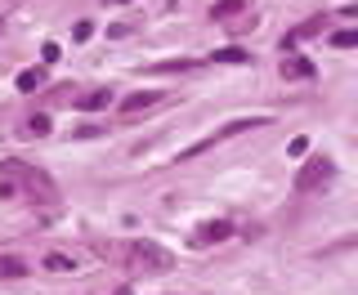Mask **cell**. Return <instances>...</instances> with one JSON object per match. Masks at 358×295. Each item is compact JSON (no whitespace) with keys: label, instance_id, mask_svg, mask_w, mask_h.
<instances>
[{"label":"cell","instance_id":"6da1fadb","mask_svg":"<svg viewBox=\"0 0 358 295\" xmlns=\"http://www.w3.org/2000/svg\"><path fill=\"white\" fill-rule=\"evenodd\" d=\"M130 259H134L139 268H152V273H166V268L175 264L171 251H166V246H157V242H134V246H130Z\"/></svg>","mask_w":358,"mask_h":295},{"label":"cell","instance_id":"7a4b0ae2","mask_svg":"<svg viewBox=\"0 0 358 295\" xmlns=\"http://www.w3.org/2000/svg\"><path fill=\"white\" fill-rule=\"evenodd\" d=\"M331 175H336V166H331V157H313V161L296 175V188L300 192H313V188H322V184H331Z\"/></svg>","mask_w":358,"mask_h":295},{"label":"cell","instance_id":"3957f363","mask_svg":"<svg viewBox=\"0 0 358 295\" xmlns=\"http://www.w3.org/2000/svg\"><path fill=\"white\" fill-rule=\"evenodd\" d=\"M45 268H50V273H76V268H85V259L67 255V251H50L45 255Z\"/></svg>","mask_w":358,"mask_h":295},{"label":"cell","instance_id":"277c9868","mask_svg":"<svg viewBox=\"0 0 358 295\" xmlns=\"http://www.w3.org/2000/svg\"><path fill=\"white\" fill-rule=\"evenodd\" d=\"M282 76H287V81H309L313 67L305 59H282Z\"/></svg>","mask_w":358,"mask_h":295},{"label":"cell","instance_id":"5b68a950","mask_svg":"<svg viewBox=\"0 0 358 295\" xmlns=\"http://www.w3.org/2000/svg\"><path fill=\"white\" fill-rule=\"evenodd\" d=\"M233 233V224H224V220H215V224H201V233H197V242H224V237Z\"/></svg>","mask_w":358,"mask_h":295},{"label":"cell","instance_id":"8992f818","mask_svg":"<svg viewBox=\"0 0 358 295\" xmlns=\"http://www.w3.org/2000/svg\"><path fill=\"white\" fill-rule=\"evenodd\" d=\"M108 89H90V94H81V99H76V108H81V112H99V108H108Z\"/></svg>","mask_w":358,"mask_h":295},{"label":"cell","instance_id":"52a82bcc","mask_svg":"<svg viewBox=\"0 0 358 295\" xmlns=\"http://www.w3.org/2000/svg\"><path fill=\"white\" fill-rule=\"evenodd\" d=\"M148 103H157V94H152V89H143V94H130L121 108H126V112H139V108H148Z\"/></svg>","mask_w":358,"mask_h":295},{"label":"cell","instance_id":"ba28073f","mask_svg":"<svg viewBox=\"0 0 358 295\" xmlns=\"http://www.w3.org/2000/svg\"><path fill=\"white\" fill-rule=\"evenodd\" d=\"M22 273H27L22 259H0V278H22Z\"/></svg>","mask_w":358,"mask_h":295},{"label":"cell","instance_id":"9c48e42d","mask_svg":"<svg viewBox=\"0 0 358 295\" xmlns=\"http://www.w3.org/2000/svg\"><path fill=\"white\" fill-rule=\"evenodd\" d=\"M210 14H215V18H233V14H242V0H220Z\"/></svg>","mask_w":358,"mask_h":295},{"label":"cell","instance_id":"30bf717a","mask_svg":"<svg viewBox=\"0 0 358 295\" xmlns=\"http://www.w3.org/2000/svg\"><path fill=\"white\" fill-rule=\"evenodd\" d=\"M45 81V72H18V89H36Z\"/></svg>","mask_w":358,"mask_h":295},{"label":"cell","instance_id":"8fae6325","mask_svg":"<svg viewBox=\"0 0 358 295\" xmlns=\"http://www.w3.org/2000/svg\"><path fill=\"white\" fill-rule=\"evenodd\" d=\"M354 41H358V31H336V36H331V45H336V50H350Z\"/></svg>","mask_w":358,"mask_h":295},{"label":"cell","instance_id":"7c38bea8","mask_svg":"<svg viewBox=\"0 0 358 295\" xmlns=\"http://www.w3.org/2000/svg\"><path fill=\"white\" fill-rule=\"evenodd\" d=\"M215 59L220 63H246V54L242 50H215Z\"/></svg>","mask_w":358,"mask_h":295},{"label":"cell","instance_id":"4fadbf2b","mask_svg":"<svg viewBox=\"0 0 358 295\" xmlns=\"http://www.w3.org/2000/svg\"><path fill=\"white\" fill-rule=\"evenodd\" d=\"M27 130L31 134H50V117H27Z\"/></svg>","mask_w":358,"mask_h":295},{"label":"cell","instance_id":"5bb4252c","mask_svg":"<svg viewBox=\"0 0 358 295\" xmlns=\"http://www.w3.org/2000/svg\"><path fill=\"white\" fill-rule=\"evenodd\" d=\"M108 5H126V0H108Z\"/></svg>","mask_w":358,"mask_h":295}]
</instances>
